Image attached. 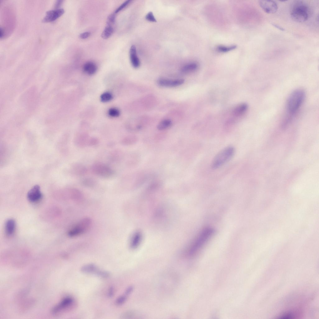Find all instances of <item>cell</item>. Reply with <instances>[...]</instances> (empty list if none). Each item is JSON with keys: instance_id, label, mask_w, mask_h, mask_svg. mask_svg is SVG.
I'll return each instance as SVG.
<instances>
[{"instance_id": "277c9868", "label": "cell", "mask_w": 319, "mask_h": 319, "mask_svg": "<svg viewBox=\"0 0 319 319\" xmlns=\"http://www.w3.org/2000/svg\"><path fill=\"white\" fill-rule=\"evenodd\" d=\"M308 8L307 6L302 2H298L294 6L290 15L292 19L295 21L302 22L306 21L308 17Z\"/></svg>"}, {"instance_id": "7a4b0ae2", "label": "cell", "mask_w": 319, "mask_h": 319, "mask_svg": "<svg viewBox=\"0 0 319 319\" xmlns=\"http://www.w3.org/2000/svg\"><path fill=\"white\" fill-rule=\"evenodd\" d=\"M305 97L304 91L300 89L294 90L289 96L287 102V109L290 115H293L298 110Z\"/></svg>"}, {"instance_id": "d6986e66", "label": "cell", "mask_w": 319, "mask_h": 319, "mask_svg": "<svg viewBox=\"0 0 319 319\" xmlns=\"http://www.w3.org/2000/svg\"><path fill=\"white\" fill-rule=\"evenodd\" d=\"M15 222L13 219H9L5 223V231L8 236H11L14 233L15 229Z\"/></svg>"}, {"instance_id": "4dcf8cb0", "label": "cell", "mask_w": 319, "mask_h": 319, "mask_svg": "<svg viewBox=\"0 0 319 319\" xmlns=\"http://www.w3.org/2000/svg\"><path fill=\"white\" fill-rule=\"evenodd\" d=\"M131 1L130 0L126 1L115 10L114 12L116 14L119 12L126 7L130 3Z\"/></svg>"}, {"instance_id": "9a60e30c", "label": "cell", "mask_w": 319, "mask_h": 319, "mask_svg": "<svg viewBox=\"0 0 319 319\" xmlns=\"http://www.w3.org/2000/svg\"><path fill=\"white\" fill-rule=\"evenodd\" d=\"M142 238L141 233L139 231L135 232L131 236L130 241V246L132 249L137 248L140 245Z\"/></svg>"}, {"instance_id": "8fae6325", "label": "cell", "mask_w": 319, "mask_h": 319, "mask_svg": "<svg viewBox=\"0 0 319 319\" xmlns=\"http://www.w3.org/2000/svg\"><path fill=\"white\" fill-rule=\"evenodd\" d=\"M42 196L40 186L38 185L34 186L28 192L27 197L28 199L32 202L39 200Z\"/></svg>"}, {"instance_id": "ac0fdd59", "label": "cell", "mask_w": 319, "mask_h": 319, "mask_svg": "<svg viewBox=\"0 0 319 319\" xmlns=\"http://www.w3.org/2000/svg\"><path fill=\"white\" fill-rule=\"evenodd\" d=\"M84 71L89 75H92L95 73L97 70V67L96 65L92 62H88L86 63L83 67Z\"/></svg>"}, {"instance_id": "5b68a950", "label": "cell", "mask_w": 319, "mask_h": 319, "mask_svg": "<svg viewBox=\"0 0 319 319\" xmlns=\"http://www.w3.org/2000/svg\"><path fill=\"white\" fill-rule=\"evenodd\" d=\"M91 219L86 217L83 218L71 228L68 232V235L70 237L79 236L86 232L90 227Z\"/></svg>"}, {"instance_id": "ffe728a7", "label": "cell", "mask_w": 319, "mask_h": 319, "mask_svg": "<svg viewBox=\"0 0 319 319\" xmlns=\"http://www.w3.org/2000/svg\"><path fill=\"white\" fill-rule=\"evenodd\" d=\"M81 184L86 187L91 188L96 185V182L93 178L86 177L83 178L80 181Z\"/></svg>"}, {"instance_id": "3957f363", "label": "cell", "mask_w": 319, "mask_h": 319, "mask_svg": "<svg viewBox=\"0 0 319 319\" xmlns=\"http://www.w3.org/2000/svg\"><path fill=\"white\" fill-rule=\"evenodd\" d=\"M235 148L232 146H228L219 151L213 158L211 166L213 169L221 167L229 161L234 155Z\"/></svg>"}, {"instance_id": "30bf717a", "label": "cell", "mask_w": 319, "mask_h": 319, "mask_svg": "<svg viewBox=\"0 0 319 319\" xmlns=\"http://www.w3.org/2000/svg\"><path fill=\"white\" fill-rule=\"evenodd\" d=\"M73 300L70 297L64 298L53 309L52 312L55 314H57L64 311L70 306L73 303Z\"/></svg>"}, {"instance_id": "e0dca14e", "label": "cell", "mask_w": 319, "mask_h": 319, "mask_svg": "<svg viewBox=\"0 0 319 319\" xmlns=\"http://www.w3.org/2000/svg\"><path fill=\"white\" fill-rule=\"evenodd\" d=\"M248 106L245 103H243L239 105L234 109L233 112V115L236 117H239L242 115L247 110Z\"/></svg>"}, {"instance_id": "f35d334b", "label": "cell", "mask_w": 319, "mask_h": 319, "mask_svg": "<svg viewBox=\"0 0 319 319\" xmlns=\"http://www.w3.org/2000/svg\"><path fill=\"white\" fill-rule=\"evenodd\" d=\"M4 35V31L3 28L1 27L0 29V38L3 37Z\"/></svg>"}, {"instance_id": "52a82bcc", "label": "cell", "mask_w": 319, "mask_h": 319, "mask_svg": "<svg viewBox=\"0 0 319 319\" xmlns=\"http://www.w3.org/2000/svg\"><path fill=\"white\" fill-rule=\"evenodd\" d=\"M63 8H56L47 11L42 19L43 22H52L60 17L64 13Z\"/></svg>"}, {"instance_id": "8d00e7d4", "label": "cell", "mask_w": 319, "mask_h": 319, "mask_svg": "<svg viewBox=\"0 0 319 319\" xmlns=\"http://www.w3.org/2000/svg\"><path fill=\"white\" fill-rule=\"evenodd\" d=\"M63 0H58L57 1L55 4V7H58L60 6L63 3Z\"/></svg>"}, {"instance_id": "603a6c76", "label": "cell", "mask_w": 319, "mask_h": 319, "mask_svg": "<svg viewBox=\"0 0 319 319\" xmlns=\"http://www.w3.org/2000/svg\"><path fill=\"white\" fill-rule=\"evenodd\" d=\"M113 31L114 29L112 26L107 25L101 34V37L104 39H107L111 36Z\"/></svg>"}, {"instance_id": "9c48e42d", "label": "cell", "mask_w": 319, "mask_h": 319, "mask_svg": "<svg viewBox=\"0 0 319 319\" xmlns=\"http://www.w3.org/2000/svg\"><path fill=\"white\" fill-rule=\"evenodd\" d=\"M259 3L262 9L267 13H274L278 9L277 4L273 1L260 0Z\"/></svg>"}, {"instance_id": "44dd1931", "label": "cell", "mask_w": 319, "mask_h": 319, "mask_svg": "<svg viewBox=\"0 0 319 319\" xmlns=\"http://www.w3.org/2000/svg\"><path fill=\"white\" fill-rule=\"evenodd\" d=\"M172 122L171 120L166 119L162 120L158 124L157 128L159 130H164L170 127L172 125Z\"/></svg>"}, {"instance_id": "6da1fadb", "label": "cell", "mask_w": 319, "mask_h": 319, "mask_svg": "<svg viewBox=\"0 0 319 319\" xmlns=\"http://www.w3.org/2000/svg\"><path fill=\"white\" fill-rule=\"evenodd\" d=\"M214 231L211 227L203 229L192 241L188 250V255L191 256L198 251L207 243L214 233Z\"/></svg>"}, {"instance_id": "d590c367", "label": "cell", "mask_w": 319, "mask_h": 319, "mask_svg": "<svg viewBox=\"0 0 319 319\" xmlns=\"http://www.w3.org/2000/svg\"><path fill=\"white\" fill-rule=\"evenodd\" d=\"M114 293V290L113 288L112 287H111L109 289L108 291V295L110 297H112L113 296Z\"/></svg>"}, {"instance_id": "f546056e", "label": "cell", "mask_w": 319, "mask_h": 319, "mask_svg": "<svg viewBox=\"0 0 319 319\" xmlns=\"http://www.w3.org/2000/svg\"><path fill=\"white\" fill-rule=\"evenodd\" d=\"M108 113L110 116L113 117H118L120 114L119 111L115 108L110 109L108 111Z\"/></svg>"}, {"instance_id": "f1b7e54d", "label": "cell", "mask_w": 319, "mask_h": 319, "mask_svg": "<svg viewBox=\"0 0 319 319\" xmlns=\"http://www.w3.org/2000/svg\"><path fill=\"white\" fill-rule=\"evenodd\" d=\"M99 142L98 138L95 137H90L88 143V146H93L97 145Z\"/></svg>"}, {"instance_id": "4316f807", "label": "cell", "mask_w": 319, "mask_h": 319, "mask_svg": "<svg viewBox=\"0 0 319 319\" xmlns=\"http://www.w3.org/2000/svg\"><path fill=\"white\" fill-rule=\"evenodd\" d=\"M112 95L109 92H105L102 94L100 97L101 101L106 102L111 100L112 98Z\"/></svg>"}, {"instance_id": "d6a6232c", "label": "cell", "mask_w": 319, "mask_h": 319, "mask_svg": "<svg viewBox=\"0 0 319 319\" xmlns=\"http://www.w3.org/2000/svg\"><path fill=\"white\" fill-rule=\"evenodd\" d=\"M126 299V296H121L118 297L116 301V303L118 305H121L123 304Z\"/></svg>"}, {"instance_id": "cb8c5ba5", "label": "cell", "mask_w": 319, "mask_h": 319, "mask_svg": "<svg viewBox=\"0 0 319 319\" xmlns=\"http://www.w3.org/2000/svg\"><path fill=\"white\" fill-rule=\"evenodd\" d=\"M121 157V154L119 150H116L112 152L110 155V160L113 162L120 160Z\"/></svg>"}, {"instance_id": "2e32d148", "label": "cell", "mask_w": 319, "mask_h": 319, "mask_svg": "<svg viewBox=\"0 0 319 319\" xmlns=\"http://www.w3.org/2000/svg\"><path fill=\"white\" fill-rule=\"evenodd\" d=\"M81 271L87 274H97L99 270L97 266L93 264H88L82 266L81 269Z\"/></svg>"}, {"instance_id": "5bb4252c", "label": "cell", "mask_w": 319, "mask_h": 319, "mask_svg": "<svg viewBox=\"0 0 319 319\" xmlns=\"http://www.w3.org/2000/svg\"><path fill=\"white\" fill-rule=\"evenodd\" d=\"M129 53L130 61L132 66L135 68H138L140 65V62L137 55L136 49L135 45H132L131 47Z\"/></svg>"}, {"instance_id": "d4e9b609", "label": "cell", "mask_w": 319, "mask_h": 319, "mask_svg": "<svg viewBox=\"0 0 319 319\" xmlns=\"http://www.w3.org/2000/svg\"><path fill=\"white\" fill-rule=\"evenodd\" d=\"M136 141V138L132 136H128L122 138L121 144L124 145H128L134 144Z\"/></svg>"}, {"instance_id": "7c38bea8", "label": "cell", "mask_w": 319, "mask_h": 319, "mask_svg": "<svg viewBox=\"0 0 319 319\" xmlns=\"http://www.w3.org/2000/svg\"><path fill=\"white\" fill-rule=\"evenodd\" d=\"M90 137L86 134L78 135L74 138V143L76 146L82 148L88 146V143Z\"/></svg>"}, {"instance_id": "8992f818", "label": "cell", "mask_w": 319, "mask_h": 319, "mask_svg": "<svg viewBox=\"0 0 319 319\" xmlns=\"http://www.w3.org/2000/svg\"><path fill=\"white\" fill-rule=\"evenodd\" d=\"M91 170L95 175L105 178L112 177L115 173L114 170L110 167L100 162L93 164L91 166Z\"/></svg>"}, {"instance_id": "83f0119b", "label": "cell", "mask_w": 319, "mask_h": 319, "mask_svg": "<svg viewBox=\"0 0 319 319\" xmlns=\"http://www.w3.org/2000/svg\"><path fill=\"white\" fill-rule=\"evenodd\" d=\"M116 13L114 12L110 14L108 16L107 20V25L111 26L113 24L115 21Z\"/></svg>"}, {"instance_id": "484cf974", "label": "cell", "mask_w": 319, "mask_h": 319, "mask_svg": "<svg viewBox=\"0 0 319 319\" xmlns=\"http://www.w3.org/2000/svg\"><path fill=\"white\" fill-rule=\"evenodd\" d=\"M236 47L235 45L230 46L219 45L217 47V50L221 52H226L235 49Z\"/></svg>"}, {"instance_id": "836d02e7", "label": "cell", "mask_w": 319, "mask_h": 319, "mask_svg": "<svg viewBox=\"0 0 319 319\" xmlns=\"http://www.w3.org/2000/svg\"><path fill=\"white\" fill-rule=\"evenodd\" d=\"M90 35L91 33L90 32H85L80 34L79 35V37L81 39H85L88 37Z\"/></svg>"}, {"instance_id": "7402d4cb", "label": "cell", "mask_w": 319, "mask_h": 319, "mask_svg": "<svg viewBox=\"0 0 319 319\" xmlns=\"http://www.w3.org/2000/svg\"><path fill=\"white\" fill-rule=\"evenodd\" d=\"M198 68V65L197 63L192 62L184 65L182 68L181 71L183 73H188L195 71Z\"/></svg>"}, {"instance_id": "e575fe53", "label": "cell", "mask_w": 319, "mask_h": 319, "mask_svg": "<svg viewBox=\"0 0 319 319\" xmlns=\"http://www.w3.org/2000/svg\"><path fill=\"white\" fill-rule=\"evenodd\" d=\"M133 289V287L132 286H130L128 287L126 290L125 291V294L126 295L129 294L132 291Z\"/></svg>"}, {"instance_id": "4fadbf2b", "label": "cell", "mask_w": 319, "mask_h": 319, "mask_svg": "<svg viewBox=\"0 0 319 319\" xmlns=\"http://www.w3.org/2000/svg\"><path fill=\"white\" fill-rule=\"evenodd\" d=\"M72 170L74 174L79 177L85 176L88 172V169L85 165L78 162L73 164Z\"/></svg>"}, {"instance_id": "ba28073f", "label": "cell", "mask_w": 319, "mask_h": 319, "mask_svg": "<svg viewBox=\"0 0 319 319\" xmlns=\"http://www.w3.org/2000/svg\"><path fill=\"white\" fill-rule=\"evenodd\" d=\"M184 80L183 79H170L161 78L157 81V83L160 86L166 87H174L183 84Z\"/></svg>"}, {"instance_id": "1f68e13d", "label": "cell", "mask_w": 319, "mask_h": 319, "mask_svg": "<svg viewBox=\"0 0 319 319\" xmlns=\"http://www.w3.org/2000/svg\"><path fill=\"white\" fill-rule=\"evenodd\" d=\"M146 19L150 21L155 22L156 20L155 18L153 13L151 12H149L145 16Z\"/></svg>"}, {"instance_id": "74e56055", "label": "cell", "mask_w": 319, "mask_h": 319, "mask_svg": "<svg viewBox=\"0 0 319 319\" xmlns=\"http://www.w3.org/2000/svg\"><path fill=\"white\" fill-rule=\"evenodd\" d=\"M271 24L274 26L275 27V28H277L278 29H279V30H280L281 31H284L285 30L283 28H282V27H281V26H279L278 25H277L276 24H273V23L272 24Z\"/></svg>"}]
</instances>
